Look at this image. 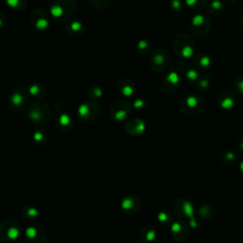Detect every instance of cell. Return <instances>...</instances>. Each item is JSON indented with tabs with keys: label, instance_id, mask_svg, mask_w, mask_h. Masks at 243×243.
<instances>
[{
	"label": "cell",
	"instance_id": "277c9868",
	"mask_svg": "<svg viewBox=\"0 0 243 243\" xmlns=\"http://www.w3.org/2000/svg\"><path fill=\"white\" fill-rule=\"evenodd\" d=\"M217 102L221 108L225 110H230L237 104V98L231 91H222L217 96Z\"/></svg>",
	"mask_w": 243,
	"mask_h": 243
},
{
	"label": "cell",
	"instance_id": "4fadbf2b",
	"mask_svg": "<svg viewBox=\"0 0 243 243\" xmlns=\"http://www.w3.org/2000/svg\"><path fill=\"white\" fill-rule=\"evenodd\" d=\"M239 169H240V171L243 173V159L239 162Z\"/></svg>",
	"mask_w": 243,
	"mask_h": 243
},
{
	"label": "cell",
	"instance_id": "8fae6325",
	"mask_svg": "<svg viewBox=\"0 0 243 243\" xmlns=\"http://www.w3.org/2000/svg\"><path fill=\"white\" fill-rule=\"evenodd\" d=\"M187 78L190 79V80H192V81H194V80H196V79L198 78V73H197V72H196L195 70H191L188 71V73H187Z\"/></svg>",
	"mask_w": 243,
	"mask_h": 243
},
{
	"label": "cell",
	"instance_id": "8992f818",
	"mask_svg": "<svg viewBox=\"0 0 243 243\" xmlns=\"http://www.w3.org/2000/svg\"><path fill=\"white\" fill-rule=\"evenodd\" d=\"M159 219L161 220L164 225H169L173 221V216L169 212H162L159 215Z\"/></svg>",
	"mask_w": 243,
	"mask_h": 243
},
{
	"label": "cell",
	"instance_id": "52a82bcc",
	"mask_svg": "<svg viewBox=\"0 0 243 243\" xmlns=\"http://www.w3.org/2000/svg\"><path fill=\"white\" fill-rule=\"evenodd\" d=\"M168 82L171 85H174V86H176V85L179 84V83H180V78H179V76H178V74L175 73V72H172V73H170L169 76H168Z\"/></svg>",
	"mask_w": 243,
	"mask_h": 243
},
{
	"label": "cell",
	"instance_id": "9c48e42d",
	"mask_svg": "<svg viewBox=\"0 0 243 243\" xmlns=\"http://www.w3.org/2000/svg\"><path fill=\"white\" fill-rule=\"evenodd\" d=\"M237 150L239 154L243 155V136L237 141Z\"/></svg>",
	"mask_w": 243,
	"mask_h": 243
},
{
	"label": "cell",
	"instance_id": "ba28073f",
	"mask_svg": "<svg viewBox=\"0 0 243 243\" xmlns=\"http://www.w3.org/2000/svg\"><path fill=\"white\" fill-rule=\"evenodd\" d=\"M209 86V81L207 79H202L198 82V88L201 89H206Z\"/></svg>",
	"mask_w": 243,
	"mask_h": 243
},
{
	"label": "cell",
	"instance_id": "30bf717a",
	"mask_svg": "<svg viewBox=\"0 0 243 243\" xmlns=\"http://www.w3.org/2000/svg\"><path fill=\"white\" fill-rule=\"evenodd\" d=\"M235 86H237L238 91L243 94V77L240 79L238 78L237 80V82H235Z\"/></svg>",
	"mask_w": 243,
	"mask_h": 243
},
{
	"label": "cell",
	"instance_id": "6da1fadb",
	"mask_svg": "<svg viewBox=\"0 0 243 243\" xmlns=\"http://www.w3.org/2000/svg\"><path fill=\"white\" fill-rule=\"evenodd\" d=\"M180 108L184 114L189 116H196L203 110L204 101L201 96L190 95L181 102Z\"/></svg>",
	"mask_w": 243,
	"mask_h": 243
},
{
	"label": "cell",
	"instance_id": "7a4b0ae2",
	"mask_svg": "<svg viewBox=\"0 0 243 243\" xmlns=\"http://www.w3.org/2000/svg\"><path fill=\"white\" fill-rule=\"evenodd\" d=\"M174 208L177 215L181 217L194 219V206L192 202L185 198H180L174 202Z\"/></svg>",
	"mask_w": 243,
	"mask_h": 243
},
{
	"label": "cell",
	"instance_id": "5b68a950",
	"mask_svg": "<svg viewBox=\"0 0 243 243\" xmlns=\"http://www.w3.org/2000/svg\"><path fill=\"white\" fill-rule=\"evenodd\" d=\"M221 162L222 164L226 166H232L235 164H237V156L235 155L234 152H227V153L224 154L222 157H221Z\"/></svg>",
	"mask_w": 243,
	"mask_h": 243
},
{
	"label": "cell",
	"instance_id": "7c38bea8",
	"mask_svg": "<svg viewBox=\"0 0 243 243\" xmlns=\"http://www.w3.org/2000/svg\"><path fill=\"white\" fill-rule=\"evenodd\" d=\"M199 64L201 65L202 67H208L210 65V59L207 56H203L199 61Z\"/></svg>",
	"mask_w": 243,
	"mask_h": 243
},
{
	"label": "cell",
	"instance_id": "3957f363",
	"mask_svg": "<svg viewBox=\"0 0 243 243\" xmlns=\"http://www.w3.org/2000/svg\"><path fill=\"white\" fill-rule=\"evenodd\" d=\"M171 233L173 237L177 240H184L189 235V227L183 220H178L172 223Z\"/></svg>",
	"mask_w": 243,
	"mask_h": 243
}]
</instances>
